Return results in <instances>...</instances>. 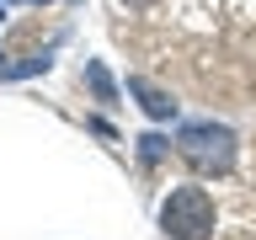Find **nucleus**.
Returning <instances> with one entry per match:
<instances>
[{"instance_id":"obj_1","label":"nucleus","mask_w":256,"mask_h":240,"mask_svg":"<svg viewBox=\"0 0 256 240\" xmlns=\"http://www.w3.org/2000/svg\"><path fill=\"white\" fill-rule=\"evenodd\" d=\"M176 155L187 160L192 171H203V176H219L235 166V134L219 123H187L182 134H176Z\"/></svg>"},{"instance_id":"obj_2","label":"nucleus","mask_w":256,"mask_h":240,"mask_svg":"<svg viewBox=\"0 0 256 240\" xmlns=\"http://www.w3.org/2000/svg\"><path fill=\"white\" fill-rule=\"evenodd\" d=\"M160 230L171 240H208L214 235V198L203 187H176L160 203Z\"/></svg>"},{"instance_id":"obj_3","label":"nucleus","mask_w":256,"mask_h":240,"mask_svg":"<svg viewBox=\"0 0 256 240\" xmlns=\"http://www.w3.org/2000/svg\"><path fill=\"white\" fill-rule=\"evenodd\" d=\"M128 96H134V102H139V107L150 112V118H155V123H171V118H176V102H171L166 91H160V86L139 80V75H128Z\"/></svg>"},{"instance_id":"obj_4","label":"nucleus","mask_w":256,"mask_h":240,"mask_svg":"<svg viewBox=\"0 0 256 240\" xmlns=\"http://www.w3.org/2000/svg\"><path fill=\"white\" fill-rule=\"evenodd\" d=\"M86 86H91V96L102 102V107H118V80H112V70H107L102 59L86 64Z\"/></svg>"},{"instance_id":"obj_5","label":"nucleus","mask_w":256,"mask_h":240,"mask_svg":"<svg viewBox=\"0 0 256 240\" xmlns=\"http://www.w3.org/2000/svg\"><path fill=\"white\" fill-rule=\"evenodd\" d=\"M166 150H171V139H160V134H144V139H139V160H144V166L166 160Z\"/></svg>"},{"instance_id":"obj_6","label":"nucleus","mask_w":256,"mask_h":240,"mask_svg":"<svg viewBox=\"0 0 256 240\" xmlns=\"http://www.w3.org/2000/svg\"><path fill=\"white\" fill-rule=\"evenodd\" d=\"M123 6H134V11H150V6H155V0H123Z\"/></svg>"},{"instance_id":"obj_7","label":"nucleus","mask_w":256,"mask_h":240,"mask_svg":"<svg viewBox=\"0 0 256 240\" xmlns=\"http://www.w3.org/2000/svg\"><path fill=\"white\" fill-rule=\"evenodd\" d=\"M6 6H48V0H6Z\"/></svg>"},{"instance_id":"obj_8","label":"nucleus","mask_w":256,"mask_h":240,"mask_svg":"<svg viewBox=\"0 0 256 240\" xmlns=\"http://www.w3.org/2000/svg\"><path fill=\"white\" fill-rule=\"evenodd\" d=\"M0 22H6V0H0Z\"/></svg>"}]
</instances>
